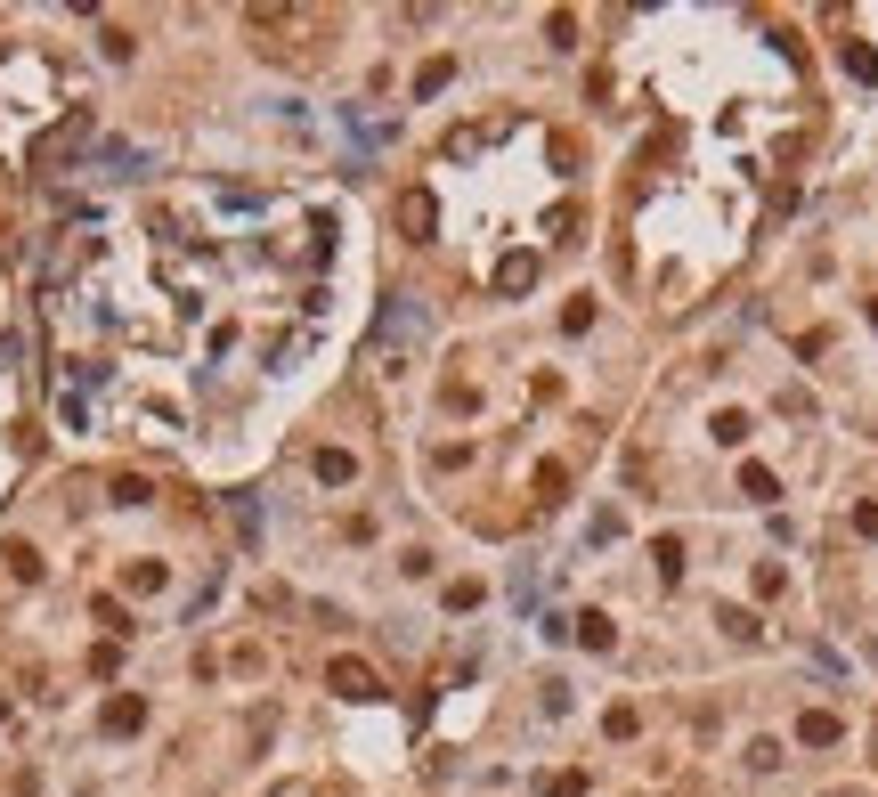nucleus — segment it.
I'll use <instances>...</instances> for the list:
<instances>
[{
  "label": "nucleus",
  "instance_id": "nucleus-1",
  "mask_svg": "<svg viewBox=\"0 0 878 797\" xmlns=\"http://www.w3.org/2000/svg\"><path fill=\"white\" fill-rule=\"evenodd\" d=\"M415 334H423V310H415L407 293H391V301H383V326H374V350L391 358V375L407 366V342H415Z\"/></svg>",
  "mask_w": 878,
  "mask_h": 797
},
{
  "label": "nucleus",
  "instance_id": "nucleus-2",
  "mask_svg": "<svg viewBox=\"0 0 878 797\" xmlns=\"http://www.w3.org/2000/svg\"><path fill=\"white\" fill-rule=\"evenodd\" d=\"M74 147H90V114H82V106H74L66 122H57L49 139H33V171H57V163H66Z\"/></svg>",
  "mask_w": 878,
  "mask_h": 797
},
{
  "label": "nucleus",
  "instance_id": "nucleus-3",
  "mask_svg": "<svg viewBox=\"0 0 878 797\" xmlns=\"http://www.w3.org/2000/svg\"><path fill=\"white\" fill-rule=\"evenodd\" d=\"M431 228H439L431 188H407V196H399V236H407V244H431Z\"/></svg>",
  "mask_w": 878,
  "mask_h": 797
},
{
  "label": "nucleus",
  "instance_id": "nucleus-4",
  "mask_svg": "<svg viewBox=\"0 0 878 797\" xmlns=\"http://www.w3.org/2000/svg\"><path fill=\"white\" fill-rule=\"evenodd\" d=\"M326 684H334L342 700H374V692H383V676H374L366 659H334V667H326Z\"/></svg>",
  "mask_w": 878,
  "mask_h": 797
},
{
  "label": "nucleus",
  "instance_id": "nucleus-5",
  "mask_svg": "<svg viewBox=\"0 0 878 797\" xmlns=\"http://www.w3.org/2000/svg\"><path fill=\"white\" fill-rule=\"evenodd\" d=\"M98 724H106V732H114V741H131V732H139V724H147V700H139V692H114V700H106V716H98Z\"/></svg>",
  "mask_w": 878,
  "mask_h": 797
},
{
  "label": "nucleus",
  "instance_id": "nucleus-6",
  "mask_svg": "<svg viewBox=\"0 0 878 797\" xmlns=\"http://www.w3.org/2000/svg\"><path fill=\"white\" fill-rule=\"evenodd\" d=\"M797 741H805V749H838V741H846V724H838L830 708H805V716H797Z\"/></svg>",
  "mask_w": 878,
  "mask_h": 797
},
{
  "label": "nucleus",
  "instance_id": "nucleus-7",
  "mask_svg": "<svg viewBox=\"0 0 878 797\" xmlns=\"http://www.w3.org/2000/svg\"><path fill=\"white\" fill-rule=\"evenodd\" d=\"M537 285V253H496V293H529Z\"/></svg>",
  "mask_w": 878,
  "mask_h": 797
},
{
  "label": "nucleus",
  "instance_id": "nucleus-8",
  "mask_svg": "<svg viewBox=\"0 0 878 797\" xmlns=\"http://www.w3.org/2000/svg\"><path fill=\"white\" fill-rule=\"evenodd\" d=\"M570 635H578L586 651H618V627H610V610H578V619H570Z\"/></svg>",
  "mask_w": 878,
  "mask_h": 797
},
{
  "label": "nucleus",
  "instance_id": "nucleus-9",
  "mask_svg": "<svg viewBox=\"0 0 878 797\" xmlns=\"http://www.w3.org/2000/svg\"><path fill=\"white\" fill-rule=\"evenodd\" d=\"M318 480H326V488H350V480H358V456H350V448H318Z\"/></svg>",
  "mask_w": 878,
  "mask_h": 797
},
{
  "label": "nucleus",
  "instance_id": "nucleus-10",
  "mask_svg": "<svg viewBox=\"0 0 878 797\" xmlns=\"http://www.w3.org/2000/svg\"><path fill=\"white\" fill-rule=\"evenodd\" d=\"M122 586H131V594H163L171 570H163V562H131V570H122Z\"/></svg>",
  "mask_w": 878,
  "mask_h": 797
},
{
  "label": "nucleus",
  "instance_id": "nucleus-11",
  "mask_svg": "<svg viewBox=\"0 0 878 797\" xmlns=\"http://www.w3.org/2000/svg\"><path fill=\"white\" fill-rule=\"evenodd\" d=\"M740 497H757V505H773V497H781V480H773L765 464H740Z\"/></svg>",
  "mask_w": 878,
  "mask_h": 797
},
{
  "label": "nucleus",
  "instance_id": "nucleus-12",
  "mask_svg": "<svg viewBox=\"0 0 878 797\" xmlns=\"http://www.w3.org/2000/svg\"><path fill=\"white\" fill-rule=\"evenodd\" d=\"M838 57H846V74H854V82H878V49H870V41H846Z\"/></svg>",
  "mask_w": 878,
  "mask_h": 797
},
{
  "label": "nucleus",
  "instance_id": "nucleus-13",
  "mask_svg": "<svg viewBox=\"0 0 878 797\" xmlns=\"http://www.w3.org/2000/svg\"><path fill=\"white\" fill-rule=\"evenodd\" d=\"M537 497H545V505L570 497V464H537Z\"/></svg>",
  "mask_w": 878,
  "mask_h": 797
},
{
  "label": "nucleus",
  "instance_id": "nucleus-14",
  "mask_svg": "<svg viewBox=\"0 0 878 797\" xmlns=\"http://www.w3.org/2000/svg\"><path fill=\"white\" fill-rule=\"evenodd\" d=\"M651 562H659V578L675 586V578H683V537H659V545H651Z\"/></svg>",
  "mask_w": 878,
  "mask_h": 797
},
{
  "label": "nucleus",
  "instance_id": "nucleus-15",
  "mask_svg": "<svg viewBox=\"0 0 878 797\" xmlns=\"http://www.w3.org/2000/svg\"><path fill=\"white\" fill-rule=\"evenodd\" d=\"M90 610H98V627H106V635H131V610H122V602H114V594H98V602H90Z\"/></svg>",
  "mask_w": 878,
  "mask_h": 797
},
{
  "label": "nucleus",
  "instance_id": "nucleus-16",
  "mask_svg": "<svg viewBox=\"0 0 878 797\" xmlns=\"http://www.w3.org/2000/svg\"><path fill=\"white\" fill-rule=\"evenodd\" d=\"M748 432H757V423H748V415H740V407H724V415H716V440H724V448H740V440H748Z\"/></svg>",
  "mask_w": 878,
  "mask_h": 797
},
{
  "label": "nucleus",
  "instance_id": "nucleus-17",
  "mask_svg": "<svg viewBox=\"0 0 878 797\" xmlns=\"http://www.w3.org/2000/svg\"><path fill=\"white\" fill-rule=\"evenodd\" d=\"M9 578H17V586L41 578V554H33V545H9Z\"/></svg>",
  "mask_w": 878,
  "mask_h": 797
},
{
  "label": "nucleus",
  "instance_id": "nucleus-18",
  "mask_svg": "<svg viewBox=\"0 0 878 797\" xmlns=\"http://www.w3.org/2000/svg\"><path fill=\"white\" fill-rule=\"evenodd\" d=\"M480 602H488L480 578H456V586H448V610H480Z\"/></svg>",
  "mask_w": 878,
  "mask_h": 797
},
{
  "label": "nucleus",
  "instance_id": "nucleus-19",
  "mask_svg": "<svg viewBox=\"0 0 878 797\" xmlns=\"http://www.w3.org/2000/svg\"><path fill=\"white\" fill-rule=\"evenodd\" d=\"M602 724H610V741H635V732H643V716H635V708H626V700H618V708H610Z\"/></svg>",
  "mask_w": 878,
  "mask_h": 797
},
{
  "label": "nucleus",
  "instance_id": "nucleus-20",
  "mask_svg": "<svg viewBox=\"0 0 878 797\" xmlns=\"http://www.w3.org/2000/svg\"><path fill=\"white\" fill-rule=\"evenodd\" d=\"M448 74H456V66H448V57H431V66L415 74V98H431V90H448Z\"/></svg>",
  "mask_w": 878,
  "mask_h": 797
},
{
  "label": "nucleus",
  "instance_id": "nucleus-21",
  "mask_svg": "<svg viewBox=\"0 0 878 797\" xmlns=\"http://www.w3.org/2000/svg\"><path fill=\"white\" fill-rule=\"evenodd\" d=\"M98 171H114V179H131V171H139V147H106V155H98Z\"/></svg>",
  "mask_w": 878,
  "mask_h": 797
},
{
  "label": "nucleus",
  "instance_id": "nucleus-22",
  "mask_svg": "<svg viewBox=\"0 0 878 797\" xmlns=\"http://www.w3.org/2000/svg\"><path fill=\"white\" fill-rule=\"evenodd\" d=\"M537 789H545V797H586V773H545Z\"/></svg>",
  "mask_w": 878,
  "mask_h": 797
},
{
  "label": "nucleus",
  "instance_id": "nucleus-23",
  "mask_svg": "<svg viewBox=\"0 0 878 797\" xmlns=\"http://www.w3.org/2000/svg\"><path fill=\"white\" fill-rule=\"evenodd\" d=\"M147 497H155V488H147L139 472H122V480H114V505H147Z\"/></svg>",
  "mask_w": 878,
  "mask_h": 797
},
{
  "label": "nucleus",
  "instance_id": "nucleus-24",
  "mask_svg": "<svg viewBox=\"0 0 878 797\" xmlns=\"http://www.w3.org/2000/svg\"><path fill=\"white\" fill-rule=\"evenodd\" d=\"M586 326H594V301L578 293V301H570V310H561V334H586Z\"/></svg>",
  "mask_w": 878,
  "mask_h": 797
},
{
  "label": "nucleus",
  "instance_id": "nucleus-25",
  "mask_svg": "<svg viewBox=\"0 0 878 797\" xmlns=\"http://www.w3.org/2000/svg\"><path fill=\"white\" fill-rule=\"evenodd\" d=\"M854 529H862V537H878V505H854Z\"/></svg>",
  "mask_w": 878,
  "mask_h": 797
}]
</instances>
